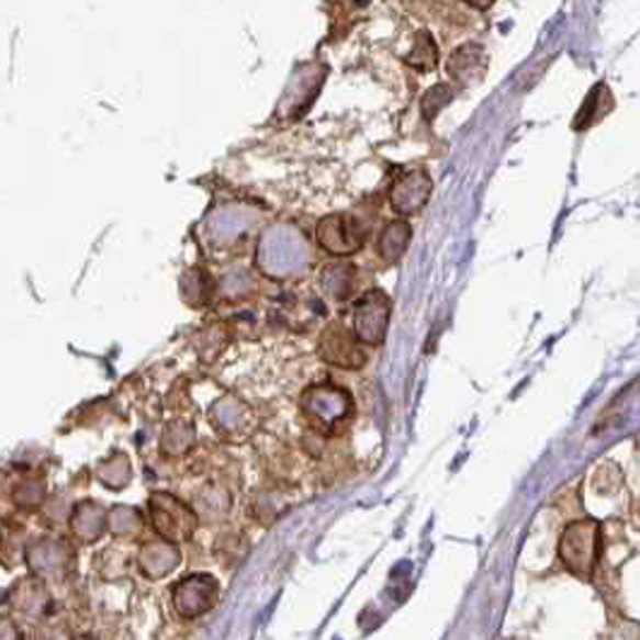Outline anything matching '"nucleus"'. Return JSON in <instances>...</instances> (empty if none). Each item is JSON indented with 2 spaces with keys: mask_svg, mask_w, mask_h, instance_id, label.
<instances>
[{
  "mask_svg": "<svg viewBox=\"0 0 640 640\" xmlns=\"http://www.w3.org/2000/svg\"><path fill=\"white\" fill-rule=\"evenodd\" d=\"M559 557L571 573L579 579H590L599 559V525L593 520L569 525L566 532L561 535Z\"/></svg>",
  "mask_w": 640,
  "mask_h": 640,
  "instance_id": "nucleus-1",
  "label": "nucleus"
},
{
  "mask_svg": "<svg viewBox=\"0 0 640 640\" xmlns=\"http://www.w3.org/2000/svg\"><path fill=\"white\" fill-rule=\"evenodd\" d=\"M391 323V299L381 290L363 294L351 306V333L363 345H381Z\"/></svg>",
  "mask_w": 640,
  "mask_h": 640,
  "instance_id": "nucleus-2",
  "label": "nucleus"
},
{
  "mask_svg": "<svg viewBox=\"0 0 640 640\" xmlns=\"http://www.w3.org/2000/svg\"><path fill=\"white\" fill-rule=\"evenodd\" d=\"M149 513H153L155 530L169 542H183L195 530V513L169 494H155L149 498Z\"/></svg>",
  "mask_w": 640,
  "mask_h": 640,
  "instance_id": "nucleus-3",
  "label": "nucleus"
},
{
  "mask_svg": "<svg viewBox=\"0 0 640 640\" xmlns=\"http://www.w3.org/2000/svg\"><path fill=\"white\" fill-rule=\"evenodd\" d=\"M318 244L333 256H351L363 246V229L351 215H328L318 224Z\"/></svg>",
  "mask_w": 640,
  "mask_h": 640,
  "instance_id": "nucleus-4",
  "label": "nucleus"
},
{
  "mask_svg": "<svg viewBox=\"0 0 640 640\" xmlns=\"http://www.w3.org/2000/svg\"><path fill=\"white\" fill-rule=\"evenodd\" d=\"M321 357L340 369H361L367 363V355L355 337L343 323L328 325V330L321 337Z\"/></svg>",
  "mask_w": 640,
  "mask_h": 640,
  "instance_id": "nucleus-5",
  "label": "nucleus"
},
{
  "mask_svg": "<svg viewBox=\"0 0 640 640\" xmlns=\"http://www.w3.org/2000/svg\"><path fill=\"white\" fill-rule=\"evenodd\" d=\"M27 563L40 579H63L72 563V549L63 539H36L27 547Z\"/></svg>",
  "mask_w": 640,
  "mask_h": 640,
  "instance_id": "nucleus-6",
  "label": "nucleus"
},
{
  "mask_svg": "<svg viewBox=\"0 0 640 640\" xmlns=\"http://www.w3.org/2000/svg\"><path fill=\"white\" fill-rule=\"evenodd\" d=\"M431 188V176L426 171L400 173L391 186V205L400 215H414V212H419L426 205Z\"/></svg>",
  "mask_w": 640,
  "mask_h": 640,
  "instance_id": "nucleus-7",
  "label": "nucleus"
},
{
  "mask_svg": "<svg viewBox=\"0 0 640 640\" xmlns=\"http://www.w3.org/2000/svg\"><path fill=\"white\" fill-rule=\"evenodd\" d=\"M215 593L217 585L210 575H191V579H186L173 590L176 609L183 617H198V614H203L215 605Z\"/></svg>",
  "mask_w": 640,
  "mask_h": 640,
  "instance_id": "nucleus-8",
  "label": "nucleus"
},
{
  "mask_svg": "<svg viewBox=\"0 0 640 640\" xmlns=\"http://www.w3.org/2000/svg\"><path fill=\"white\" fill-rule=\"evenodd\" d=\"M489 56L482 46L468 44L448 58V75L458 85H474L484 78Z\"/></svg>",
  "mask_w": 640,
  "mask_h": 640,
  "instance_id": "nucleus-9",
  "label": "nucleus"
},
{
  "mask_svg": "<svg viewBox=\"0 0 640 640\" xmlns=\"http://www.w3.org/2000/svg\"><path fill=\"white\" fill-rule=\"evenodd\" d=\"M104 525H106L104 510L92 504V501L80 504L72 513V532L78 535L82 542H94V539L102 537Z\"/></svg>",
  "mask_w": 640,
  "mask_h": 640,
  "instance_id": "nucleus-10",
  "label": "nucleus"
},
{
  "mask_svg": "<svg viewBox=\"0 0 640 640\" xmlns=\"http://www.w3.org/2000/svg\"><path fill=\"white\" fill-rule=\"evenodd\" d=\"M409 238H412V229L407 227L405 222L388 224V227L379 236V256L385 262H397L400 258L405 256Z\"/></svg>",
  "mask_w": 640,
  "mask_h": 640,
  "instance_id": "nucleus-11",
  "label": "nucleus"
},
{
  "mask_svg": "<svg viewBox=\"0 0 640 640\" xmlns=\"http://www.w3.org/2000/svg\"><path fill=\"white\" fill-rule=\"evenodd\" d=\"M407 63L419 72H429L436 68V44L429 34H419L417 40H414Z\"/></svg>",
  "mask_w": 640,
  "mask_h": 640,
  "instance_id": "nucleus-12",
  "label": "nucleus"
},
{
  "mask_svg": "<svg viewBox=\"0 0 640 640\" xmlns=\"http://www.w3.org/2000/svg\"><path fill=\"white\" fill-rule=\"evenodd\" d=\"M0 559L5 561V566H12V561L20 557V547L24 542V530L18 527V523H3L0 525Z\"/></svg>",
  "mask_w": 640,
  "mask_h": 640,
  "instance_id": "nucleus-13",
  "label": "nucleus"
},
{
  "mask_svg": "<svg viewBox=\"0 0 640 640\" xmlns=\"http://www.w3.org/2000/svg\"><path fill=\"white\" fill-rule=\"evenodd\" d=\"M450 99H453V90H450L448 85H436L434 90H429L426 92V97H424V102H422V109H424V114L426 116H436V111L441 109V106H446Z\"/></svg>",
  "mask_w": 640,
  "mask_h": 640,
  "instance_id": "nucleus-14",
  "label": "nucleus"
},
{
  "mask_svg": "<svg viewBox=\"0 0 640 640\" xmlns=\"http://www.w3.org/2000/svg\"><path fill=\"white\" fill-rule=\"evenodd\" d=\"M0 640H22V633L15 621L0 617Z\"/></svg>",
  "mask_w": 640,
  "mask_h": 640,
  "instance_id": "nucleus-15",
  "label": "nucleus"
},
{
  "mask_svg": "<svg viewBox=\"0 0 640 640\" xmlns=\"http://www.w3.org/2000/svg\"><path fill=\"white\" fill-rule=\"evenodd\" d=\"M465 3L474 10H486V8H492L496 0H465Z\"/></svg>",
  "mask_w": 640,
  "mask_h": 640,
  "instance_id": "nucleus-16",
  "label": "nucleus"
}]
</instances>
